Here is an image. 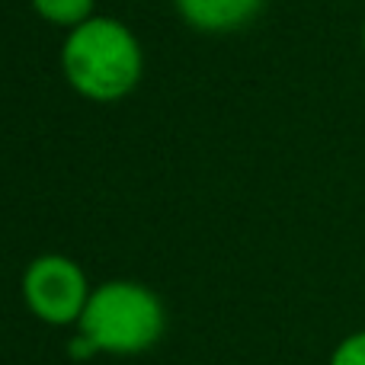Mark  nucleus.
<instances>
[{"instance_id": "f257e3e1", "label": "nucleus", "mask_w": 365, "mask_h": 365, "mask_svg": "<svg viewBox=\"0 0 365 365\" xmlns=\"http://www.w3.org/2000/svg\"><path fill=\"white\" fill-rule=\"evenodd\" d=\"M64 81L93 103L125 100L145 74V51L125 23L115 16H90L68 32L61 45Z\"/></svg>"}, {"instance_id": "f03ea898", "label": "nucleus", "mask_w": 365, "mask_h": 365, "mask_svg": "<svg viewBox=\"0 0 365 365\" xmlns=\"http://www.w3.org/2000/svg\"><path fill=\"white\" fill-rule=\"evenodd\" d=\"M167 330V308L154 289L132 279H109L90 292V302L77 321V336L93 353L141 356L160 343Z\"/></svg>"}, {"instance_id": "7ed1b4c3", "label": "nucleus", "mask_w": 365, "mask_h": 365, "mask_svg": "<svg viewBox=\"0 0 365 365\" xmlns=\"http://www.w3.org/2000/svg\"><path fill=\"white\" fill-rule=\"evenodd\" d=\"M19 292L36 321L48 327H77L93 289L81 263L64 253H42L26 266Z\"/></svg>"}, {"instance_id": "20e7f679", "label": "nucleus", "mask_w": 365, "mask_h": 365, "mask_svg": "<svg viewBox=\"0 0 365 365\" xmlns=\"http://www.w3.org/2000/svg\"><path fill=\"white\" fill-rule=\"evenodd\" d=\"M182 23L199 32H237L259 16L266 0H173Z\"/></svg>"}, {"instance_id": "39448f33", "label": "nucleus", "mask_w": 365, "mask_h": 365, "mask_svg": "<svg viewBox=\"0 0 365 365\" xmlns=\"http://www.w3.org/2000/svg\"><path fill=\"white\" fill-rule=\"evenodd\" d=\"M32 10L51 26H61V29H77L81 23H87L90 16H96L93 6L96 0H29Z\"/></svg>"}, {"instance_id": "423d86ee", "label": "nucleus", "mask_w": 365, "mask_h": 365, "mask_svg": "<svg viewBox=\"0 0 365 365\" xmlns=\"http://www.w3.org/2000/svg\"><path fill=\"white\" fill-rule=\"evenodd\" d=\"M330 365H365V330L343 336L330 353Z\"/></svg>"}, {"instance_id": "0eeeda50", "label": "nucleus", "mask_w": 365, "mask_h": 365, "mask_svg": "<svg viewBox=\"0 0 365 365\" xmlns=\"http://www.w3.org/2000/svg\"><path fill=\"white\" fill-rule=\"evenodd\" d=\"M362 51H365V23H362Z\"/></svg>"}]
</instances>
